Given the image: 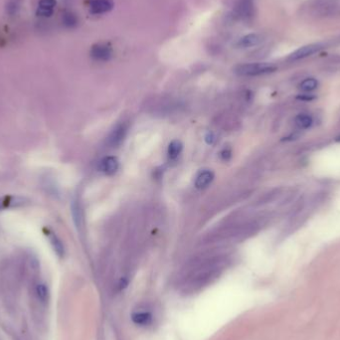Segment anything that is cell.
<instances>
[{
    "label": "cell",
    "mask_w": 340,
    "mask_h": 340,
    "mask_svg": "<svg viewBox=\"0 0 340 340\" xmlns=\"http://www.w3.org/2000/svg\"><path fill=\"white\" fill-rule=\"evenodd\" d=\"M262 40H263V38L261 35L255 34V33L248 34L239 40L238 43H237V46L239 48H243V49L251 48V47L257 46L258 44L261 43Z\"/></svg>",
    "instance_id": "obj_10"
},
{
    "label": "cell",
    "mask_w": 340,
    "mask_h": 340,
    "mask_svg": "<svg viewBox=\"0 0 340 340\" xmlns=\"http://www.w3.org/2000/svg\"><path fill=\"white\" fill-rule=\"evenodd\" d=\"M295 125L298 129L301 130H307L309 129L312 126V117L309 114L307 113H301L295 117Z\"/></svg>",
    "instance_id": "obj_15"
},
{
    "label": "cell",
    "mask_w": 340,
    "mask_h": 340,
    "mask_svg": "<svg viewBox=\"0 0 340 340\" xmlns=\"http://www.w3.org/2000/svg\"><path fill=\"white\" fill-rule=\"evenodd\" d=\"M318 86V82L313 78H308L306 79L305 81L302 82V84L299 85V89L304 92H312L314 91Z\"/></svg>",
    "instance_id": "obj_18"
},
{
    "label": "cell",
    "mask_w": 340,
    "mask_h": 340,
    "mask_svg": "<svg viewBox=\"0 0 340 340\" xmlns=\"http://www.w3.org/2000/svg\"><path fill=\"white\" fill-rule=\"evenodd\" d=\"M213 141H214V136H213V134L210 132V133H208V134L206 135V142H207V144L212 145Z\"/></svg>",
    "instance_id": "obj_22"
},
{
    "label": "cell",
    "mask_w": 340,
    "mask_h": 340,
    "mask_svg": "<svg viewBox=\"0 0 340 340\" xmlns=\"http://www.w3.org/2000/svg\"><path fill=\"white\" fill-rule=\"evenodd\" d=\"M182 148H183V146H182L181 142L177 141V139H175V141H172L168 146L169 158L172 159V161H174V159H176L179 156V154L181 153Z\"/></svg>",
    "instance_id": "obj_16"
},
{
    "label": "cell",
    "mask_w": 340,
    "mask_h": 340,
    "mask_svg": "<svg viewBox=\"0 0 340 340\" xmlns=\"http://www.w3.org/2000/svg\"><path fill=\"white\" fill-rule=\"evenodd\" d=\"M113 8V0H92L90 3V11L93 14H103Z\"/></svg>",
    "instance_id": "obj_6"
},
{
    "label": "cell",
    "mask_w": 340,
    "mask_h": 340,
    "mask_svg": "<svg viewBox=\"0 0 340 340\" xmlns=\"http://www.w3.org/2000/svg\"><path fill=\"white\" fill-rule=\"evenodd\" d=\"M276 70V66L271 63H248L238 65L234 72L242 77H257L272 74Z\"/></svg>",
    "instance_id": "obj_1"
},
{
    "label": "cell",
    "mask_w": 340,
    "mask_h": 340,
    "mask_svg": "<svg viewBox=\"0 0 340 340\" xmlns=\"http://www.w3.org/2000/svg\"><path fill=\"white\" fill-rule=\"evenodd\" d=\"M37 293H38V296L40 299H42V301H46V298L48 296V289L46 288L45 285H38Z\"/></svg>",
    "instance_id": "obj_20"
},
{
    "label": "cell",
    "mask_w": 340,
    "mask_h": 340,
    "mask_svg": "<svg viewBox=\"0 0 340 340\" xmlns=\"http://www.w3.org/2000/svg\"><path fill=\"white\" fill-rule=\"evenodd\" d=\"M127 131H128V127L125 124L116 126L108 137V144L113 147L118 146L124 142V139L127 135Z\"/></svg>",
    "instance_id": "obj_5"
},
{
    "label": "cell",
    "mask_w": 340,
    "mask_h": 340,
    "mask_svg": "<svg viewBox=\"0 0 340 340\" xmlns=\"http://www.w3.org/2000/svg\"><path fill=\"white\" fill-rule=\"evenodd\" d=\"M118 167H119V163L117 158L113 156L105 157L101 162V163H99V169L108 175L114 174L118 170Z\"/></svg>",
    "instance_id": "obj_8"
},
{
    "label": "cell",
    "mask_w": 340,
    "mask_h": 340,
    "mask_svg": "<svg viewBox=\"0 0 340 340\" xmlns=\"http://www.w3.org/2000/svg\"><path fill=\"white\" fill-rule=\"evenodd\" d=\"M131 319L135 324L141 325V326H146V325L150 324V323L152 321V315L147 311H139V312L132 313Z\"/></svg>",
    "instance_id": "obj_14"
},
{
    "label": "cell",
    "mask_w": 340,
    "mask_h": 340,
    "mask_svg": "<svg viewBox=\"0 0 340 340\" xmlns=\"http://www.w3.org/2000/svg\"><path fill=\"white\" fill-rule=\"evenodd\" d=\"M323 48H324V46L322 44H309V45L304 46L302 48L297 49L296 51H294L289 57V59L291 60V61H299V60L306 59V58L319 52Z\"/></svg>",
    "instance_id": "obj_3"
},
{
    "label": "cell",
    "mask_w": 340,
    "mask_h": 340,
    "mask_svg": "<svg viewBox=\"0 0 340 340\" xmlns=\"http://www.w3.org/2000/svg\"><path fill=\"white\" fill-rule=\"evenodd\" d=\"M45 235L47 236L49 242H50L53 250L57 254V256L60 258H63L65 255V248H64V245H63L61 240L58 238V236L54 232H52L50 230L45 229Z\"/></svg>",
    "instance_id": "obj_9"
},
{
    "label": "cell",
    "mask_w": 340,
    "mask_h": 340,
    "mask_svg": "<svg viewBox=\"0 0 340 340\" xmlns=\"http://www.w3.org/2000/svg\"><path fill=\"white\" fill-rule=\"evenodd\" d=\"M220 155H221V158L223 159V161H225V162L229 161V159L231 158V155H232L231 149L230 148H224L221 151V153H220Z\"/></svg>",
    "instance_id": "obj_21"
},
{
    "label": "cell",
    "mask_w": 340,
    "mask_h": 340,
    "mask_svg": "<svg viewBox=\"0 0 340 340\" xmlns=\"http://www.w3.org/2000/svg\"><path fill=\"white\" fill-rule=\"evenodd\" d=\"M56 6V0H40L37 8V15L41 17H50Z\"/></svg>",
    "instance_id": "obj_11"
},
{
    "label": "cell",
    "mask_w": 340,
    "mask_h": 340,
    "mask_svg": "<svg viewBox=\"0 0 340 340\" xmlns=\"http://www.w3.org/2000/svg\"><path fill=\"white\" fill-rule=\"evenodd\" d=\"M71 209H72V216H73L76 228L78 229V231H81L84 225V216H83V209H82L81 203L79 202V200L77 199L74 200L72 202Z\"/></svg>",
    "instance_id": "obj_7"
},
{
    "label": "cell",
    "mask_w": 340,
    "mask_h": 340,
    "mask_svg": "<svg viewBox=\"0 0 340 340\" xmlns=\"http://www.w3.org/2000/svg\"><path fill=\"white\" fill-rule=\"evenodd\" d=\"M23 3V0H8L6 3V12L9 16H15L19 12Z\"/></svg>",
    "instance_id": "obj_17"
},
{
    "label": "cell",
    "mask_w": 340,
    "mask_h": 340,
    "mask_svg": "<svg viewBox=\"0 0 340 340\" xmlns=\"http://www.w3.org/2000/svg\"><path fill=\"white\" fill-rule=\"evenodd\" d=\"M238 12L240 15H241V17L245 19L252 17L254 12L253 0H239Z\"/></svg>",
    "instance_id": "obj_13"
},
{
    "label": "cell",
    "mask_w": 340,
    "mask_h": 340,
    "mask_svg": "<svg viewBox=\"0 0 340 340\" xmlns=\"http://www.w3.org/2000/svg\"><path fill=\"white\" fill-rule=\"evenodd\" d=\"M28 203V200L22 196H15V195H5L0 197V211L6 209L18 208L24 206Z\"/></svg>",
    "instance_id": "obj_2"
},
{
    "label": "cell",
    "mask_w": 340,
    "mask_h": 340,
    "mask_svg": "<svg viewBox=\"0 0 340 340\" xmlns=\"http://www.w3.org/2000/svg\"><path fill=\"white\" fill-rule=\"evenodd\" d=\"M77 17L71 13V12H66L63 15V23L67 27H74L77 25Z\"/></svg>",
    "instance_id": "obj_19"
},
{
    "label": "cell",
    "mask_w": 340,
    "mask_h": 340,
    "mask_svg": "<svg viewBox=\"0 0 340 340\" xmlns=\"http://www.w3.org/2000/svg\"><path fill=\"white\" fill-rule=\"evenodd\" d=\"M214 179V173L211 170H204L201 173H199L196 177L195 186L198 189L206 188Z\"/></svg>",
    "instance_id": "obj_12"
},
{
    "label": "cell",
    "mask_w": 340,
    "mask_h": 340,
    "mask_svg": "<svg viewBox=\"0 0 340 340\" xmlns=\"http://www.w3.org/2000/svg\"><path fill=\"white\" fill-rule=\"evenodd\" d=\"M91 56L96 61L107 62L113 57V49L107 44H97L93 46Z\"/></svg>",
    "instance_id": "obj_4"
}]
</instances>
